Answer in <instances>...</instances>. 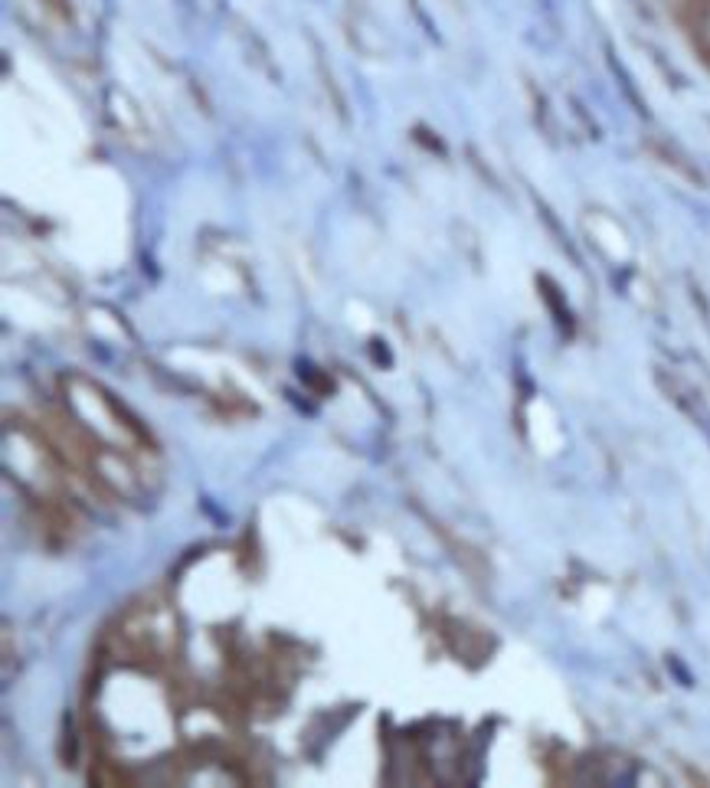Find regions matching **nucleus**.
<instances>
[{"label": "nucleus", "mask_w": 710, "mask_h": 788, "mask_svg": "<svg viewBox=\"0 0 710 788\" xmlns=\"http://www.w3.org/2000/svg\"><path fill=\"white\" fill-rule=\"evenodd\" d=\"M694 36H697V43H701V50L710 56V4L701 7V14H697V20H694Z\"/></svg>", "instance_id": "f257e3e1"}]
</instances>
